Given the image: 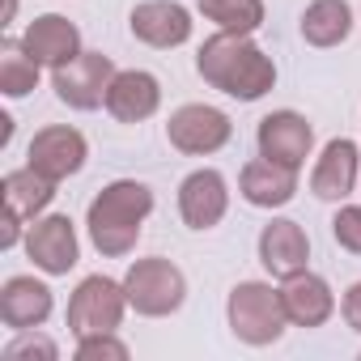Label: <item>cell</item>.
Segmentation results:
<instances>
[{"label": "cell", "mask_w": 361, "mask_h": 361, "mask_svg": "<svg viewBox=\"0 0 361 361\" xmlns=\"http://www.w3.org/2000/svg\"><path fill=\"white\" fill-rule=\"evenodd\" d=\"M196 68L213 90L238 102H255L276 85V64L264 56V47H255L251 35H234V30H217L200 47Z\"/></svg>", "instance_id": "cell-1"}, {"label": "cell", "mask_w": 361, "mask_h": 361, "mask_svg": "<svg viewBox=\"0 0 361 361\" xmlns=\"http://www.w3.org/2000/svg\"><path fill=\"white\" fill-rule=\"evenodd\" d=\"M149 213H153V192L145 183H136V178H115V183H106L90 200L85 226H90L94 247L106 259H123V255L136 251L140 226H145Z\"/></svg>", "instance_id": "cell-2"}, {"label": "cell", "mask_w": 361, "mask_h": 361, "mask_svg": "<svg viewBox=\"0 0 361 361\" xmlns=\"http://www.w3.org/2000/svg\"><path fill=\"white\" fill-rule=\"evenodd\" d=\"M230 331L251 344V348H264V344H276L289 327V314H285V302H281V289L264 285V281H243L234 285L230 293Z\"/></svg>", "instance_id": "cell-3"}, {"label": "cell", "mask_w": 361, "mask_h": 361, "mask_svg": "<svg viewBox=\"0 0 361 361\" xmlns=\"http://www.w3.org/2000/svg\"><path fill=\"white\" fill-rule=\"evenodd\" d=\"M123 293H128V306L145 319H166L183 306L188 298V281L170 259L161 255H149V259H136L123 276Z\"/></svg>", "instance_id": "cell-4"}, {"label": "cell", "mask_w": 361, "mask_h": 361, "mask_svg": "<svg viewBox=\"0 0 361 361\" xmlns=\"http://www.w3.org/2000/svg\"><path fill=\"white\" fill-rule=\"evenodd\" d=\"M128 310V293L119 281L111 276H85L77 285V293L68 298V331L81 336H98V331H115L123 323Z\"/></svg>", "instance_id": "cell-5"}, {"label": "cell", "mask_w": 361, "mask_h": 361, "mask_svg": "<svg viewBox=\"0 0 361 361\" xmlns=\"http://www.w3.org/2000/svg\"><path fill=\"white\" fill-rule=\"evenodd\" d=\"M234 136V123L226 111L217 106H204V102H188L178 106L166 123V140L178 149V153H192V157H204V153H217L226 149Z\"/></svg>", "instance_id": "cell-6"}, {"label": "cell", "mask_w": 361, "mask_h": 361, "mask_svg": "<svg viewBox=\"0 0 361 361\" xmlns=\"http://www.w3.org/2000/svg\"><path fill=\"white\" fill-rule=\"evenodd\" d=\"M111 77H115L111 56H102V51H81L73 64L56 68L51 85H56V98H60L64 106H73V111H98V106H106Z\"/></svg>", "instance_id": "cell-7"}, {"label": "cell", "mask_w": 361, "mask_h": 361, "mask_svg": "<svg viewBox=\"0 0 361 361\" xmlns=\"http://www.w3.org/2000/svg\"><path fill=\"white\" fill-rule=\"evenodd\" d=\"M90 157V145L77 128L68 123H56V128H43L35 132L30 149H26V166H35L43 178H51V183H64V178H73Z\"/></svg>", "instance_id": "cell-8"}, {"label": "cell", "mask_w": 361, "mask_h": 361, "mask_svg": "<svg viewBox=\"0 0 361 361\" xmlns=\"http://www.w3.org/2000/svg\"><path fill=\"white\" fill-rule=\"evenodd\" d=\"M26 255L35 259V268H43L47 276H68L77 268V230L64 213H51V217H35L30 234H26Z\"/></svg>", "instance_id": "cell-9"}, {"label": "cell", "mask_w": 361, "mask_h": 361, "mask_svg": "<svg viewBox=\"0 0 361 361\" xmlns=\"http://www.w3.org/2000/svg\"><path fill=\"white\" fill-rule=\"evenodd\" d=\"M255 145H259V157L268 161H281V166H302L310 157V145H314V128L306 123V115L298 111H272L259 119V132H255Z\"/></svg>", "instance_id": "cell-10"}, {"label": "cell", "mask_w": 361, "mask_h": 361, "mask_svg": "<svg viewBox=\"0 0 361 361\" xmlns=\"http://www.w3.org/2000/svg\"><path fill=\"white\" fill-rule=\"evenodd\" d=\"M230 209V188L221 170H192L183 183H178V217L192 230H213Z\"/></svg>", "instance_id": "cell-11"}, {"label": "cell", "mask_w": 361, "mask_h": 361, "mask_svg": "<svg viewBox=\"0 0 361 361\" xmlns=\"http://www.w3.org/2000/svg\"><path fill=\"white\" fill-rule=\"evenodd\" d=\"M306 259H310V238L298 221L289 217H272L259 234V264L276 276V281H289L298 272H306Z\"/></svg>", "instance_id": "cell-12"}, {"label": "cell", "mask_w": 361, "mask_h": 361, "mask_svg": "<svg viewBox=\"0 0 361 361\" xmlns=\"http://www.w3.org/2000/svg\"><path fill=\"white\" fill-rule=\"evenodd\" d=\"M132 35L149 47H183L192 39V13L178 0H145L132 9Z\"/></svg>", "instance_id": "cell-13"}, {"label": "cell", "mask_w": 361, "mask_h": 361, "mask_svg": "<svg viewBox=\"0 0 361 361\" xmlns=\"http://www.w3.org/2000/svg\"><path fill=\"white\" fill-rule=\"evenodd\" d=\"M22 43H26V51H30L43 68H51V73L64 68V64H73V60L81 56V30H77L68 18H60V13L35 18V22L26 26Z\"/></svg>", "instance_id": "cell-14"}, {"label": "cell", "mask_w": 361, "mask_h": 361, "mask_svg": "<svg viewBox=\"0 0 361 361\" xmlns=\"http://www.w3.org/2000/svg\"><path fill=\"white\" fill-rule=\"evenodd\" d=\"M157 106H161V85H157L153 73H145V68H123V73L111 77L106 111H111L119 123H145Z\"/></svg>", "instance_id": "cell-15"}, {"label": "cell", "mask_w": 361, "mask_h": 361, "mask_svg": "<svg viewBox=\"0 0 361 361\" xmlns=\"http://www.w3.org/2000/svg\"><path fill=\"white\" fill-rule=\"evenodd\" d=\"M238 192L255 209H281L298 192V170L293 166H281V161H268V157H255L238 174Z\"/></svg>", "instance_id": "cell-16"}, {"label": "cell", "mask_w": 361, "mask_h": 361, "mask_svg": "<svg viewBox=\"0 0 361 361\" xmlns=\"http://www.w3.org/2000/svg\"><path fill=\"white\" fill-rule=\"evenodd\" d=\"M357 174H361V157H357V145L353 140H327L323 157L314 161V174H310V192L319 200H344L353 196L357 188Z\"/></svg>", "instance_id": "cell-17"}, {"label": "cell", "mask_w": 361, "mask_h": 361, "mask_svg": "<svg viewBox=\"0 0 361 361\" xmlns=\"http://www.w3.org/2000/svg\"><path fill=\"white\" fill-rule=\"evenodd\" d=\"M51 314V289L35 276H9L0 289V319L13 331H30L43 327Z\"/></svg>", "instance_id": "cell-18"}, {"label": "cell", "mask_w": 361, "mask_h": 361, "mask_svg": "<svg viewBox=\"0 0 361 361\" xmlns=\"http://www.w3.org/2000/svg\"><path fill=\"white\" fill-rule=\"evenodd\" d=\"M281 302H285V314H289L293 327H323L331 319V310H336V298H331L327 281L314 276V272L289 276L281 285Z\"/></svg>", "instance_id": "cell-19"}, {"label": "cell", "mask_w": 361, "mask_h": 361, "mask_svg": "<svg viewBox=\"0 0 361 361\" xmlns=\"http://www.w3.org/2000/svg\"><path fill=\"white\" fill-rule=\"evenodd\" d=\"M0 196H5V209H9V213H18L22 221H35V217L51 204L56 183H51V178H43L35 166H22V170H9V174H5Z\"/></svg>", "instance_id": "cell-20"}, {"label": "cell", "mask_w": 361, "mask_h": 361, "mask_svg": "<svg viewBox=\"0 0 361 361\" xmlns=\"http://www.w3.org/2000/svg\"><path fill=\"white\" fill-rule=\"evenodd\" d=\"M353 35V9L348 0H314L302 13V39L310 47H340Z\"/></svg>", "instance_id": "cell-21"}, {"label": "cell", "mask_w": 361, "mask_h": 361, "mask_svg": "<svg viewBox=\"0 0 361 361\" xmlns=\"http://www.w3.org/2000/svg\"><path fill=\"white\" fill-rule=\"evenodd\" d=\"M39 60L26 51L22 39H5L0 43V94L9 98H26L35 85H39Z\"/></svg>", "instance_id": "cell-22"}, {"label": "cell", "mask_w": 361, "mask_h": 361, "mask_svg": "<svg viewBox=\"0 0 361 361\" xmlns=\"http://www.w3.org/2000/svg\"><path fill=\"white\" fill-rule=\"evenodd\" d=\"M200 13L217 22V30L255 35L264 26V0H200Z\"/></svg>", "instance_id": "cell-23"}, {"label": "cell", "mask_w": 361, "mask_h": 361, "mask_svg": "<svg viewBox=\"0 0 361 361\" xmlns=\"http://www.w3.org/2000/svg\"><path fill=\"white\" fill-rule=\"evenodd\" d=\"M5 357H9V361H22V357H43V361H56V357H60V348H56V340H47V336H39V331L30 327V331H18V340L5 348Z\"/></svg>", "instance_id": "cell-24"}, {"label": "cell", "mask_w": 361, "mask_h": 361, "mask_svg": "<svg viewBox=\"0 0 361 361\" xmlns=\"http://www.w3.org/2000/svg\"><path fill=\"white\" fill-rule=\"evenodd\" d=\"M77 357H81V361H94V357L123 361V357H128V344L115 340V331H98V336H81V340H77Z\"/></svg>", "instance_id": "cell-25"}, {"label": "cell", "mask_w": 361, "mask_h": 361, "mask_svg": "<svg viewBox=\"0 0 361 361\" xmlns=\"http://www.w3.org/2000/svg\"><path fill=\"white\" fill-rule=\"evenodd\" d=\"M331 234H336V243L344 251L361 255V204H344L336 213V221H331Z\"/></svg>", "instance_id": "cell-26"}, {"label": "cell", "mask_w": 361, "mask_h": 361, "mask_svg": "<svg viewBox=\"0 0 361 361\" xmlns=\"http://www.w3.org/2000/svg\"><path fill=\"white\" fill-rule=\"evenodd\" d=\"M340 314H344V323H348L353 331H361V281L348 285V293H344V302H340Z\"/></svg>", "instance_id": "cell-27"}, {"label": "cell", "mask_w": 361, "mask_h": 361, "mask_svg": "<svg viewBox=\"0 0 361 361\" xmlns=\"http://www.w3.org/2000/svg\"><path fill=\"white\" fill-rule=\"evenodd\" d=\"M13 13H18V0H5V22H0V26H9V22H13Z\"/></svg>", "instance_id": "cell-28"}]
</instances>
